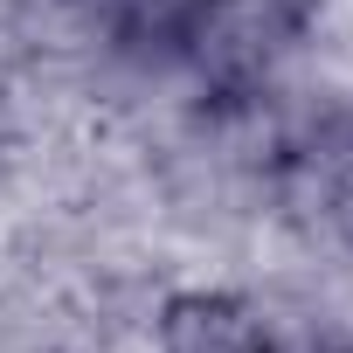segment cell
I'll use <instances>...</instances> for the list:
<instances>
[{"label": "cell", "instance_id": "cell-1", "mask_svg": "<svg viewBox=\"0 0 353 353\" xmlns=\"http://www.w3.org/2000/svg\"><path fill=\"white\" fill-rule=\"evenodd\" d=\"M152 353H263L243 284H173L152 312Z\"/></svg>", "mask_w": 353, "mask_h": 353}]
</instances>
